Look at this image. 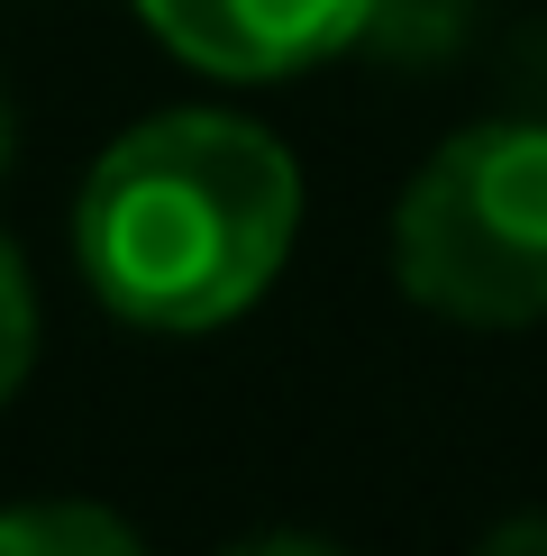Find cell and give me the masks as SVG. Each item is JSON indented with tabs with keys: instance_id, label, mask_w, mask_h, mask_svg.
<instances>
[{
	"instance_id": "obj_1",
	"label": "cell",
	"mask_w": 547,
	"mask_h": 556,
	"mask_svg": "<svg viewBox=\"0 0 547 556\" xmlns=\"http://www.w3.org/2000/svg\"><path fill=\"white\" fill-rule=\"evenodd\" d=\"M302 238V165L246 110H155L91 155L74 265L137 338H211L283 283Z\"/></svg>"
},
{
	"instance_id": "obj_2",
	"label": "cell",
	"mask_w": 547,
	"mask_h": 556,
	"mask_svg": "<svg viewBox=\"0 0 547 556\" xmlns=\"http://www.w3.org/2000/svg\"><path fill=\"white\" fill-rule=\"evenodd\" d=\"M393 283L447 329L547 319V119L456 128L393 201Z\"/></svg>"
},
{
	"instance_id": "obj_3",
	"label": "cell",
	"mask_w": 547,
	"mask_h": 556,
	"mask_svg": "<svg viewBox=\"0 0 547 556\" xmlns=\"http://www.w3.org/2000/svg\"><path fill=\"white\" fill-rule=\"evenodd\" d=\"M147 37L211 83H292L374 37L383 0H137Z\"/></svg>"
},
{
	"instance_id": "obj_4",
	"label": "cell",
	"mask_w": 547,
	"mask_h": 556,
	"mask_svg": "<svg viewBox=\"0 0 547 556\" xmlns=\"http://www.w3.org/2000/svg\"><path fill=\"white\" fill-rule=\"evenodd\" d=\"M0 556H147V539L110 502H10Z\"/></svg>"
},
{
	"instance_id": "obj_5",
	"label": "cell",
	"mask_w": 547,
	"mask_h": 556,
	"mask_svg": "<svg viewBox=\"0 0 547 556\" xmlns=\"http://www.w3.org/2000/svg\"><path fill=\"white\" fill-rule=\"evenodd\" d=\"M28 375H37V274L18 256V238L0 228V410L18 402Z\"/></svg>"
},
{
	"instance_id": "obj_6",
	"label": "cell",
	"mask_w": 547,
	"mask_h": 556,
	"mask_svg": "<svg viewBox=\"0 0 547 556\" xmlns=\"http://www.w3.org/2000/svg\"><path fill=\"white\" fill-rule=\"evenodd\" d=\"M219 556H347V547L319 539V529H246V539H228Z\"/></svg>"
},
{
	"instance_id": "obj_7",
	"label": "cell",
	"mask_w": 547,
	"mask_h": 556,
	"mask_svg": "<svg viewBox=\"0 0 547 556\" xmlns=\"http://www.w3.org/2000/svg\"><path fill=\"white\" fill-rule=\"evenodd\" d=\"M474 556H547V511H511V520H493L484 539H474Z\"/></svg>"
},
{
	"instance_id": "obj_8",
	"label": "cell",
	"mask_w": 547,
	"mask_h": 556,
	"mask_svg": "<svg viewBox=\"0 0 547 556\" xmlns=\"http://www.w3.org/2000/svg\"><path fill=\"white\" fill-rule=\"evenodd\" d=\"M10 155H18V119H10V91H0V174H10Z\"/></svg>"
}]
</instances>
